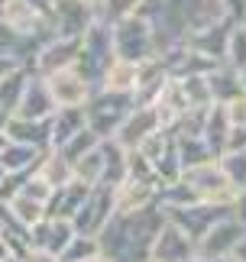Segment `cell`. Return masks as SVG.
Segmentation results:
<instances>
[{"instance_id":"6","label":"cell","mask_w":246,"mask_h":262,"mask_svg":"<svg viewBox=\"0 0 246 262\" xmlns=\"http://www.w3.org/2000/svg\"><path fill=\"white\" fill-rule=\"evenodd\" d=\"M4 149H7V136L0 133V152H4Z\"/></svg>"},{"instance_id":"4","label":"cell","mask_w":246,"mask_h":262,"mask_svg":"<svg viewBox=\"0 0 246 262\" xmlns=\"http://www.w3.org/2000/svg\"><path fill=\"white\" fill-rule=\"evenodd\" d=\"M133 81H136V68L130 62H117L114 72L107 75V88H114V91H127Z\"/></svg>"},{"instance_id":"7","label":"cell","mask_w":246,"mask_h":262,"mask_svg":"<svg viewBox=\"0 0 246 262\" xmlns=\"http://www.w3.org/2000/svg\"><path fill=\"white\" fill-rule=\"evenodd\" d=\"M0 123H7V110L4 107H0Z\"/></svg>"},{"instance_id":"5","label":"cell","mask_w":246,"mask_h":262,"mask_svg":"<svg viewBox=\"0 0 246 262\" xmlns=\"http://www.w3.org/2000/svg\"><path fill=\"white\" fill-rule=\"evenodd\" d=\"M26 262H61L58 256H52V253H43V249H36V253H29V259Z\"/></svg>"},{"instance_id":"3","label":"cell","mask_w":246,"mask_h":262,"mask_svg":"<svg viewBox=\"0 0 246 262\" xmlns=\"http://www.w3.org/2000/svg\"><path fill=\"white\" fill-rule=\"evenodd\" d=\"M181 249H184V239L178 230H169L166 236L159 233V259L162 262H181V256H178Z\"/></svg>"},{"instance_id":"1","label":"cell","mask_w":246,"mask_h":262,"mask_svg":"<svg viewBox=\"0 0 246 262\" xmlns=\"http://www.w3.org/2000/svg\"><path fill=\"white\" fill-rule=\"evenodd\" d=\"M49 94H52V100L55 104H61V107H75V104H81L85 100V81H81V75H75V72H68V68H61V72H55L52 78H49Z\"/></svg>"},{"instance_id":"2","label":"cell","mask_w":246,"mask_h":262,"mask_svg":"<svg viewBox=\"0 0 246 262\" xmlns=\"http://www.w3.org/2000/svg\"><path fill=\"white\" fill-rule=\"evenodd\" d=\"M33 156H36V149H29L26 143H16V146H7L4 152H0V165H4L7 172H19Z\"/></svg>"},{"instance_id":"9","label":"cell","mask_w":246,"mask_h":262,"mask_svg":"<svg viewBox=\"0 0 246 262\" xmlns=\"http://www.w3.org/2000/svg\"><path fill=\"white\" fill-rule=\"evenodd\" d=\"M0 168H4V165H0Z\"/></svg>"},{"instance_id":"8","label":"cell","mask_w":246,"mask_h":262,"mask_svg":"<svg viewBox=\"0 0 246 262\" xmlns=\"http://www.w3.org/2000/svg\"><path fill=\"white\" fill-rule=\"evenodd\" d=\"M4 262H19V259H16V256H10V259H4Z\"/></svg>"}]
</instances>
